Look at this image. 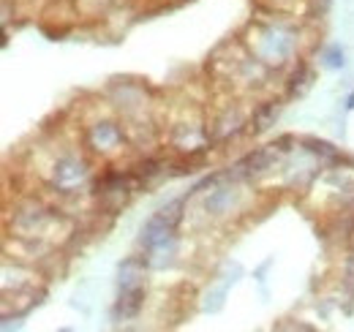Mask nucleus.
Returning <instances> with one entry per match:
<instances>
[{"instance_id":"f257e3e1","label":"nucleus","mask_w":354,"mask_h":332,"mask_svg":"<svg viewBox=\"0 0 354 332\" xmlns=\"http://www.w3.org/2000/svg\"><path fill=\"white\" fill-rule=\"evenodd\" d=\"M33 166H36V177L41 183L44 196L55 199L57 205L93 196L98 169H95V158L82 147L80 136L71 142L55 139L49 147H41Z\"/></svg>"},{"instance_id":"f03ea898","label":"nucleus","mask_w":354,"mask_h":332,"mask_svg":"<svg viewBox=\"0 0 354 332\" xmlns=\"http://www.w3.org/2000/svg\"><path fill=\"white\" fill-rule=\"evenodd\" d=\"M71 234V218L49 196H22L6 212V237H14L17 248L36 253V259L52 256Z\"/></svg>"},{"instance_id":"7ed1b4c3","label":"nucleus","mask_w":354,"mask_h":332,"mask_svg":"<svg viewBox=\"0 0 354 332\" xmlns=\"http://www.w3.org/2000/svg\"><path fill=\"white\" fill-rule=\"evenodd\" d=\"M240 44L259 63H265L270 71H283L297 57H303L300 55V44H303L300 28L292 25L281 14H270V17H259V19L248 22Z\"/></svg>"},{"instance_id":"20e7f679","label":"nucleus","mask_w":354,"mask_h":332,"mask_svg":"<svg viewBox=\"0 0 354 332\" xmlns=\"http://www.w3.org/2000/svg\"><path fill=\"white\" fill-rule=\"evenodd\" d=\"M77 136H80L82 147L88 150L90 156L95 161H104V164H118L133 145L129 125L115 109L112 112L93 109L90 115H85L80 120Z\"/></svg>"},{"instance_id":"39448f33","label":"nucleus","mask_w":354,"mask_h":332,"mask_svg":"<svg viewBox=\"0 0 354 332\" xmlns=\"http://www.w3.org/2000/svg\"><path fill=\"white\" fill-rule=\"evenodd\" d=\"M147 259L129 256L118 270V299L112 308L115 322H133L147 302Z\"/></svg>"},{"instance_id":"423d86ee","label":"nucleus","mask_w":354,"mask_h":332,"mask_svg":"<svg viewBox=\"0 0 354 332\" xmlns=\"http://www.w3.org/2000/svg\"><path fill=\"white\" fill-rule=\"evenodd\" d=\"M245 183L240 180H232L226 177V172L221 174L218 183H213L207 191L202 194H188L191 199L199 196V212L205 215L207 223H223V221H232L234 215H240L245 210V191H243Z\"/></svg>"},{"instance_id":"0eeeda50","label":"nucleus","mask_w":354,"mask_h":332,"mask_svg":"<svg viewBox=\"0 0 354 332\" xmlns=\"http://www.w3.org/2000/svg\"><path fill=\"white\" fill-rule=\"evenodd\" d=\"M248 120H251V109L240 107V101H226V104H221L207 118V131H210L213 145H229L240 133H248Z\"/></svg>"},{"instance_id":"6e6552de","label":"nucleus","mask_w":354,"mask_h":332,"mask_svg":"<svg viewBox=\"0 0 354 332\" xmlns=\"http://www.w3.org/2000/svg\"><path fill=\"white\" fill-rule=\"evenodd\" d=\"M281 158H283V153L275 147V142L265 145V147H254L251 153H245L240 161H234L226 169V177L240 180V183L259 180V177H265L270 172H275V166L281 164Z\"/></svg>"},{"instance_id":"1a4fd4ad","label":"nucleus","mask_w":354,"mask_h":332,"mask_svg":"<svg viewBox=\"0 0 354 332\" xmlns=\"http://www.w3.org/2000/svg\"><path fill=\"white\" fill-rule=\"evenodd\" d=\"M278 112H281V98H267V101L254 104L251 107V120H248V133L251 136L265 133L270 125H275Z\"/></svg>"},{"instance_id":"9d476101","label":"nucleus","mask_w":354,"mask_h":332,"mask_svg":"<svg viewBox=\"0 0 354 332\" xmlns=\"http://www.w3.org/2000/svg\"><path fill=\"white\" fill-rule=\"evenodd\" d=\"M313 84V68L306 57H297L292 66H289V77H286V98H297L303 95Z\"/></svg>"},{"instance_id":"9b49d317","label":"nucleus","mask_w":354,"mask_h":332,"mask_svg":"<svg viewBox=\"0 0 354 332\" xmlns=\"http://www.w3.org/2000/svg\"><path fill=\"white\" fill-rule=\"evenodd\" d=\"M300 145H303V150H306L308 156L319 158V164H324V166L338 164V161L344 158V153H341L338 147H333L330 142L316 139V136H300Z\"/></svg>"},{"instance_id":"f8f14e48","label":"nucleus","mask_w":354,"mask_h":332,"mask_svg":"<svg viewBox=\"0 0 354 332\" xmlns=\"http://www.w3.org/2000/svg\"><path fill=\"white\" fill-rule=\"evenodd\" d=\"M322 66H324V68H333V71L344 68V66H346V55H344V49H341L338 44L324 46V49H322Z\"/></svg>"},{"instance_id":"ddd939ff","label":"nucleus","mask_w":354,"mask_h":332,"mask_svg":"<svg viewBox=\"0 0 354 332\" xmlns=\"http://www.w3.org/2000/svg\"><path fill=\"white\" fill-rule=\"evenodd\" d=\"M344 284H346L349 294H354V250L346 256V261H344Z\"/></svg>"},{"instance_id":"4468645a","label":"nucleus","mask_w":354,"mask_h":332,"mask_svg":"<svg viewBox=\"0 0 354 332\" xmlns=\"http://www.w3.org/2000/svg\"><path fill=\"white\" fill-rule=\"evenodd\" d=\"M106 3L109 0H77V8H82V11H101Z\"/></svg>"},{"instance_id":"2eb2a0df","label":"nucleus","mask_w":354,"mask_h":332,"mask_svg":"<svg viewBox=\"0 0 354 332\" xmlns=\"http://www.w3.org/2000/svg\"><path fill=\"white\" fill-rule=\"evenodd\" d=\"M354 109V90L349 93V98H346V112H352Z\"/></svg>"}]
</instances>
